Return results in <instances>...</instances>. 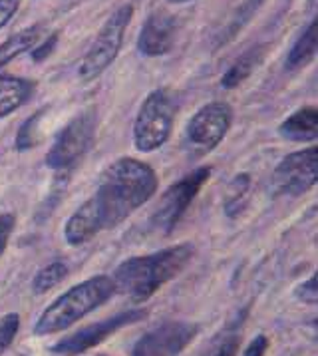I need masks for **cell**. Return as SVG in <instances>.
<instances>
[{
  "instance_id": "6da1fadb",
  "label": "cell",
  "mask_w": 318,
  "mask_h": 356,
  "mask_svg": "<svg viewBox=\"0 0 318 356\" xmlns=\"http://www.w3.org/2000/svg\"><path fill=\"white\" fill-rule=\"evenodd\" d=\"M158 191V175L147 163L133 157H119L101 173L100 186L92 200L106 229L116 227Z\"/></svg>"
},
{
  "instance_id": "7a4b0ae2",
  "label": "cell",
  "mask_w": 318,
  "mask_h": 356,
  "mask_svg": "<svg viewBox=\"0 0 318 356\" xmlns=\"http://www.w3.org/2000/svg\"><path fill=\"white\" fill-rule=\"evenodd\" d=\"M191 257V243H181L177 247H169L151 255L131 257L117 267L112 277L116 293H124L135 302L147 300L153 293H158L159 286L183 271Z\"/></svg>"
},
{
  "instance_id": "3957f363",
  "label": "cell",
  "mask_w": 318,
  "mask_h": 356,
  "mask_svg": "<svg viewBox=\"0 0 318 356\" xmlns=\"http://www.w3.org/2000/svg\"><path fill=\"white\" fill-rule=\"evenodd\" d=\"M116 295L114 279L108 275L92 277L80 285L72 286L68 293L54 300L34 325L36 334H56L60 330L78 323L82 316L98 309L106 300Z\"/></svg>"
},
{
  "instance_id": "277c9868",
  "label": "cell",
  "mask_w": 318,
  "mask_h": 356,
  "mask_svg": "<svg viewBox=\"0 0 318 356\" xmlns=\"http://www.w3.org/2000/svg\"><path fill=\"white\" fill-rule=\"evenodd\" d=\"M177 112L174 98L165 90H153L142 104L133 124V143L140 152L149 154L169 140Z\"/></svg>"
},
{
  "instance_id": "5b68a950",
  "label": "cell",
  "mask_w": 318,
  "mask_h": 356,
  "mask_svg": "<svg viewBox=\"0 0 318 356\" xmlns=\"http://www.w3.org/2000/svg\"><path fill=\"white\" fill-rule=\"evenodd\" d=\"M131 16H133V8L131 4H124L119 6L114 15L106 20V24L101 26L98 32L96 40L92 42L87 54L82 60L80 68H78V76L80 80L90 82L94 78H98L101 72L106 70L116 56L119 54V48L124 42V34L130 24Z\"/></svg>"
},
{
  "instance_id": "8992f818",
  "label": "cell",
  "mask_w": 318,
  "mask_h": 356,
  "mask_svg": "<svg viewBox=\"0 0 318 356\" xmlns=\"http://www.w3.org/2000/svg\"><path fill=\"white\" fill-rule=\"evenodd\" d=\"M98 118L94 110L76 115L72 122L56 136L52 147L46 154V165L56 171L70 170L80 157L92 147L96 136Z\"/></svg>"
},
{
  "instance_id": "52a82bcc",
  "label": "cell",
  "mask_w": 318,
  "mask_h": 356,
  "mask_svg": "<svg viewBox=\"0 0 318 356\" xmlns=\"http://www.w3.org/2000/svg\"><path fill=\"white\" fill-rule=\"evenodd\" d=\"M233 124V110L225 102H211L203 106L189 120L185 129V143L193 156H205L213 152L225 140Z\"/></svg>"
},
{
  "instance_id": "ba28073f",
  "label": "cell",
  "mask_w": 318,
  "mask_h": 356,
  "mask_svg": "<svg viewBox=\"0 0 318 356\" xmlns=\"http://www.w3.org/2000/svg\"><path fill=\"white\" fill-rule=\"evenodd\" d=\"M318 179V147L294 152L276 165L273 173V187L278 195L296 197L317 184Z\"/></svg>"
},
{
  "instance_id": "9c48e42d",
  "label": "cell",
  "mask_w": 318,
  "mask_h": 356,
  "mask_svg": "<svg viewBox=\"0 0 318 356\" xmlns=\"http://www.w3.org/2000/svg\"><path fill=\"white\" fill-rule=\"evenodd\" d=\"M209 175H211L209 168H199L169 187L153 211V225L163 233H169L175 227V223L181 219V215L187 211L191 201L195 200V195L209 179Z\"/></svg>"
},
{
  "instance_id": "30bf717a",
  "label": "cell",
  "mask_w": 318,
  "mask_h": 356,
  "mask_svg": "<svg viewBox=\"0 0 318 356\" xmlns=\"http://www.w3.org/2000/svg\"><path fill=\"white\" fill-rule=\"evenodd\" d=\"M197 334V327L189 323H163L153 330L145 332L135 342L131 356H177L193 337Z\"/></svg>"
},
{
  "instance_id": "8fae6325",
  "label": "cell",
  "mask_w": 318,
  "mask_h": 356,
  "mask_svg": "<svg viewBox=\"0 0 318 356\" xmlns=\"http://www.w3.org/2000/svg\"><path fill=\"white\" fill-rule=\"evenodd\" d=\"M145 316V311L142 309H130L126 313H119L114 318H108V321H101L98 325H90V327L82 328L78 332H74L72 337L60 341L56 346H54V353L58 355H80L87 348L96 346L103 342L112 332H116L117 328L126 327V325H131V323H137Z\"/></svg>"
},
{
  "instance_id": "7c38bea8",
  "label": "cell",
  "mask_w": 318,
  "mask_h": 356,
  "mask_svg": "<svg viewBox=\"0 0 318 356\" xmlns=\"http://www.w3.org/2000/svg\"><path fill=\"white\" fill-rule=\"evenodd\" d=\"M175 32H177L175 16L167 10H156L142 26L137 48L144 56H163L174 46Z\"/></svg>"
},
{
  "instance_id": "4fadbf2b",
  "label": "cell",
  "mask_w": 318,
  "mask_h": 356,
  "mask_svg": "<svg viewBox=\"0 0 318 356\" xmlns=\"http://www.w3.org/2000/svg\"><path fill=\"white\" fill-rule=\"evenodd\" d=\"M103 229H106V225H103V219H101L100 211H98V205H96V201L90 197L66 221L64 237H66L68 245L80 247V245L90 241L92 237H96Z\"/></svg>"
},
{
  "instance_id": "5bb4252c",
  "label": "cell",
  "mask_w": 318,
  "mask_h": 356,
  "mask_svg": "<svg viewBox=\"0 0 318 356\" xmlns=\"http://www.w3.org/2000/svg\"><path fill=\"white\" fill-rule=\"evenodd\" d=\"M281 136L292 142H312L318 136V110L315 106H306L303 110L289 115L281 124Z\"/></svg>"
},
{
  "instance_id": "9a60e30c",
  "label": "cell",
  "mask_w": 318,
  "mask_h": 356,
  "mask_svg": "<svg viewBox=\"0 0 318 356\" xmlns=\"http://www.w3.org/2000/svg\"><path fill=\"white\" fill-rule=\"evenodd\" d=\"M34 82L18 76H0V118L16 112L30 100Z\"/></svg>"
},
{
  "instance_id": "2e32d148",
  "label": "cell",
  "mask_w": 318,
  "mask_h": 356,
  "mask_svg": "<svg viewBox=\"0 0 318 356\" xmlns=\"http://www.w3.org/2000/svg\"><path fill=\"white\" fill-rule=\"evenodd\" d=\"M265 52H267V46H255V48L246 50L245 54L239 58L229 70L225 72V76L221 80L223 88L231 90V88H237L241 82H245L246 78L253 74V70L259 66L260 60L265 58Z\"/></svg>"
},
{
  "instance_id": "e0dca14e",
  "label": "cell",
  "mask_w": 318,
  "mask_h": 356,
  "mask_svg": "<svg viewBox=\"0 0 318 356\" xmlns=\"http://www.w3.org/2000/svg\"><path fill=\"white\" fill-rule=\"evenodd\" d=\"M42 30V26H30V29L20 30L18 34H12L6 42L0 44V70L8 62H12L16 56H20L22 52H26L32 46L40 42Z\"/></svg>"
},
{
  "instance_id": "ac0fdd59",
  "label": "cell",
  "mask_w": 318,
  "mask_h": 356,
  "mask_svg": "<svg viewBox=\"0 0 318 356\" xmlns=\"http://www.w3.org/2000/svg\"><path fill=\"white\" fill-rule=\"evenodd\" d=\"M318 46V22L312 20L310 26L304 30V34L294 42L290 48L289 58H287V70H296L304 66L306 62H310L312 56L317 54Z\"/></svg>"
},
{
  "instance_id": "d6986e66",
  "label": "cell",
  "mask_w": 318,
  "mask_h": 356,
  "mask_svg": "<svg viewBox=\"0 0 318 356\" xmlns=\"http://www.w3.org/2000/svg\"><path fill=\"white\" fill-rule=\"evenodd\" d=\"M66 275H68L66 263L54 261V263H50V265H46L44 269H40L38 275L34 277V281H32V291H34L36 295H44V293L52 291L56 285H60V283L64 281Z\"/></svg>"
},
{
  "instance_id": "ffe728a7",
  "label": "cell",
  "mask_w": 318,
  "mask_h": 356,
  "mask_svg": "<svg viewBox=\"0 0 318 356\" xmlns=\"http://www.w3.org/2000/svg\"><path fill=\"white\" fill-rule=\"evenodd\" d=\"M44 110L40 112H36L34 115H30L28 120L22 124V128L18 129V134H16V149H20V152H26L30 147H34L36 143H38V124H40V120H42Z\"/></svg>"
},
{
  "instance_id": "44dd1931",
  "label": "cell",
  "mask_w": 318,
  "mask_h": 356,
  "mask_svg": "<svg viewBox=\"0 0 318 356\" xmlns=\"http://www.w3.org/2000/svg\"><path fill=\"white\" fill-rule=\"evenodd\" d=\"M18 328H20V316L16 313H8L0 318V355L12 344Z\"/></svg>"
},
{
  "instance_id": "7402d4cb",
  "label": "cell",
  "mask_w": 318,
  "mask_h": 356,
  "mask_svg": "<svg viewBox=\"0 0 318 356\" xmlns=\"http://www.w3.org/2000/svg\"><path fill=\"white\" fill-rule=\"evenodd\" d=\"M237 337H233V334H229V337H225L223 341H219L209 353L205 356H235L237 355Z\"/></svg>"
},
{
  "instance_id": "603a6c76",
  "label": "cell",
  "mask_w": 318,
  "mask_h": 356,
  "mask_svg": "<svg viewBox=\"0 0 318 356\" xmlns=\"http://www.w3.org/2000/svg\"><path fill=\"white\" fill-rule=\"evenodd\" d=\"M12 229H15V215L2 213L0 215V255L4 253L8 239L12 235Z\"/></svg>"
},
{
  "instance_id": "cb8c5ba5",
  "label": "cell",
  "mask_w": 318,
  "mask_h": 356,
  "mask_svg": "<svg viewBox=\"0 0 318 356\" xmlns=\"http://www.w3.org/2000/svg\"><path fill=\"white\" fill-rule=\"evenodd\" d=\"M296 297L304 302H317L318 300V291H317V277H310L306 283L296 289Z\"/></svg>"
},
{
  "instance_id": "d4e9b609",
  "label": "cell",
  "mask_w": 318,
  "mask_h": 356,
  "mask_svg": "<svg viewBox=\"0 0 318 356\" xmlns=\"http://www.w3.org/2000/svg\"><path fill=\"white\" fill-rule=\"evenodd\" d=\"M20 0H0V29L16 15Z\"/></svg>"
},
{
  "instance_id": "484cf974",
  "label": "cell",
  "mask_w": 318,
  "mask_h": 356,
  "mask_svg": "<svg viewBox=\"0 0 318 356\" xmlns=\"http://www.w3.org/2000/svg\"><path fill=\"white\" fill-rule=\"evenodd\" d=\"M267 346H269V341H267V337H262L259 334L257 339H253L251 344L245 348V353L243 356H262L267 353Z\"/></svg>"
},
{
  "instance_id": "4316f807",
  "label": "cell",
  "mask_w": 318,
  "mask_h": 356,
  "mask_svg": "<svg viewBox=\"0 0 318 356\" xmlns=\"http://www.w3.org/2000/svg\"><path fill=\"white\" fill-rule=\"evenodd\" d=\"M54 46H56V34H52L48 40H44L40 48H34V54H32V58H34L36 62H40V60H44V58L52 52V48H54Z\"/></svg>"
},
{
  "instance_id": "83f0119b",
  "label": "cell",
  "mask_w": 318,
  "mask_h": 356,
  "mask_svg": "<svg viewBox=\"0 0 318 356\" xmlns=\"http://www.w3.org/2000/svg\"><path fill=\"white\" fill-rule=\"evenodd\" d=\"M171 4H183V2H191V0H169Z\"/></svg>"
}]
</instances>
